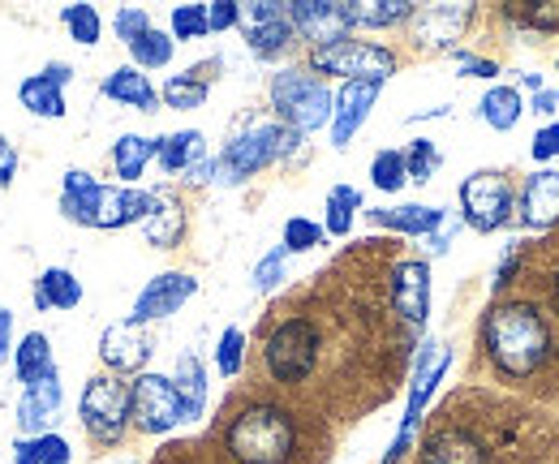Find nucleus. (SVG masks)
Masks as SVG:
<instances>
[{
  "instance_id": "e433bc0d",
  "label": "nucleus",
  "mask_w": 559,
  "mask_h": 464,
  "mask_svg": "<svg viewBox=\"0 0 559 464\" xmlns=\"http://www.w3.org/2000/svg\"><path fill=\"white\" fill-rule=\"evenodd\" d=\"M173 52H177V39L168 31H159V26H151L139 44H130V66H139L142 73L146 69H164L173 61Z\"/></svg>"
},
{
  "instance_id": "cd10ccee",
  "label": "nucleus",
  "mask_w": 559,
  "mask_h": 464,
  "mask_svg": "<svg viewBox=\"0 0 559 464\" xmlns=\"http://www.w3.org/2000/svg\"><path fill=\"white\" fill-rule=\"evenodd\" d=\"M155 159L164 172H190L207 159V138L203 130H177L155 138Z\"/></svg>"
},
{
  "instance_id": "f8f14e48",
  "label": "nucleus",
  "mask_w": 559,
  "mask_h": 464,
  "mask_svg": "<svg viewBox=\"0 0 559 464\" xmlns=\"http://www.w3.org/2000/svg\"><path fill=\"white\" fill-rule=\"evenodd\" d=\"M151 353H155V340L134 319H117V323H108L104 335H99V361L117 379H126V374L139 379L142 370H146V361H151Z\"/></svg>"
},
{
  "instance_id": "9b49d317",
  "label": "nucleus",
  "mask_w": 559,
  "mask_h": 464,
  "mask_svg": "<svg viewBox=\"0 0 559 464\" xmlns=\"http://www.w3.org/2000/svg\"><path fill=\"white\" fill-rule=\"evenodd\" d=\"M237 26L246 35V48L254 57H263V61L284 57L293 48V39H297V31L288 22V4H280V0H250V4H241V22Z\"/></svg>"
},
{
  "instance_id": "c9c22d12",
  "label": "nucleus",
  "mask_w": 559,
  "mask_h": 464,
  "mask_svg": "<svg viewBox=\"0 0 559 464\" xmlns=\"http://www.w3.org/2000/svg\"><path fill=\"white\" fill-rule=\"evenodd\" d=\"M207 95H211V82L207 78H199V69H190V73H173V78L164 82V91H159L164 108H177V112H194V108H203Z\"/></svg>"
},
{
  "instance_id": "3c124183",
  "label": "nucleus",
  "mask_w": 559,
  "mask_h": 464,
  "mask_svg": "<svg viewBox=\"0 0 559 464\" xmlns=\"http://www.w3.org/2000/svg\"><path fill=\"white\" fill-rule=\"evenodd\" d=\"M13 310L9 306H0V366H9L13 361Z\"/></svg>"
},
{
  "instance_id": "c756f323",
  "label": "nucleus",
  "mask_w": 559,
  "mask_h": 464,
  "mask_svg": "<svg viewBox=\"0 0 559 464\" xmlns=\"http://www.w3.org/2000/svg\"><path fill=\"white\" fill-rule=\"evenodd\" d=\"M17 104H22L31 117H44V121H61V117L70 112L66 91H61L57 82H48L44 73H31V78L17 82Z\"/></svg>"
},
{
  "instance_id": "7ed1b4c3",
  "label": "nucleus",
  "mask_w": 559,
  "mask_h": 464,
  "mask_svg": "<svg viewBox=\"0 0 559 464\" xmlns=\"http://www.w3.org/2000/svg\"><path fill=\"white\" fill-rule=\"evenodd\" d=\"M297 146H301L297 130H288L280 121H254L250 130H241L215 155V181L219 186H246L254 172H263L267 164L293 155Z\"/></svg>"
},
{
  "instance_id": "13d9d810",
  "label": "nucleus",
  "mask_w": 559,
  "mask_h": 464,
  "mask_svg": "<svg viewBox=\"0 0 559 464\" xmlns=\"http://www.w3.org/2000/svg\"><path fill=\"white\" fill-rule=\"evenodd\" d=\"M556 301H559V275H556Z\"/></svg>"
},
{
  "instance_id": "49530a36",
  "label": "nucleus",
  "mask_w": 559,
  "mask_h": 464,
  "mask_svg": "<svg viewBox=\"0 0 559 464\" xmlns=\"http://www.w3.org/2000/svg\"><path fill=\"white\" fill-rule=\"evenodd\" d=\"M241 22V0H211L207 4V31H233Z\"/></svg>"
},
{
  "instance_id": "2eb2a0df",
  "label": "nucleus",
  "mask_w": 559,
  "mask_h": 464,
  "mask_svg": "<svg viewBox=\"0 0 559 464\" xmlns=\"http://www.w3.org/2000/svg\"><path fill=\"white\" fill-rule=\"evenodd\" d=\"M392 310L405 328L421 332L430 319V263L426 259H405L392 266Z\"/></svg>"
},
{
  "instance_id": "5701e85b",
  "label": "nucleus",
  "mask_w": 559,
  "mask_h": 464,
  "mask_svg": "<svg viewBox=\"0 0 559 464\" xmlns=\"http://www.w3.org/2000/svg\"><path fill=\"white\" fill-rule=\"evenodd\" d=\"M418 464H487V452H483V443H478L469 430L448 426V430L426 435V443H421V452H418Z\"/></svg>"
},
{
  "instance_id": "412c9836",
  "label": "nucleus",
  "mask_w": 559,
  "mask_h": 464,
  "mask_svg": "<svg viewBox=\"0 0 559 464\" xmlns=\"http://www.w3.org/2000/svg\"><path fill=\"white\" fill-rule=\"evenodd\" d=\"M151 211V194L139 186H104L99 190V206H95V228H130L142 224Z\"/></svg>"
},
{
  "instance_id": "864d4df0",
  "label": "nucleus",
  "mask_w": 559,
  "mask_h": 464,
  "mask_svg": "<svg viewBox=\"0 0 559 464\" xmlns=\"http://www.w3.org/2000/svg\"><path fill=\"white\" fill-rule=\"evenodd\" d=\"M39 73H44L48 82H57L61 91H66V86L73 82V66H70V61H48V66L39 69Z\"/></svg>"
},
{
  "instance_id": "4c0bfd02",
  "label": "nucleus",
  "mask_w": 559,
  "mask_h": 464,
  "mask_svg": "<svg viewBox=\"0 0 559 464\" xmlns=\"http://www.w3.org/2000/svg\"><path fill=\"white\" fill-rule=\"evenodd\" d=\"M61 26L70 31V39L82 44V48H95L99 35H104V17H99L95 4H66L61 9Z\"/></svg>"
},
{
  "instance_id": "aec40b11",
  "label": "nucleus",
  "mask_w": 559,
  "mask_h": 464,
  "mask_svg": "<svg viewBox=\"0 0 559 464\" xmlns=\"http://www.w3.org/2000/svg\"><path fill=\"white\" fill-rule=\"evenodd\" d=\"M366 215H370V224H379V228H392V233H405V237H435V233L448 224V211H443V206H426V202L370 206Z\"/></svg>"
},
{
  "instance_id": "72a5a7b5",
  "label": "nucleus",
  "mask_w": 559,
  "mask_h": 464,
  "mask_svg": "<svg viewBox=\"0 0 559 464\" xmlns=\"http://www.w3.org/2000/svg\"><path fill=\"white\" fill-rule=\"evenodd\" d=\"M73 448L66 435L48 430V435H35V439H17L13 443V464H70Z\"/></svg>"
},
{
  "instance_id": "de8ad7c7",
  "label": "nucleus",
  "mask_w": 559,
  "mask_h": 464,
  "mask_svg": "<svg viewBox=\"0 0 559 464\" xmlns=\"http://www.w3.org/2000/svg\"><path fill=\"white\" fill-rule=\"evenodd\" d=\"M456 57V69H461V78H495L499 73V66L490 61V57H474V52H452Z\"/></svg>"
},
{
  "instance_id": "ddd939ff",
  "label": "nucleus",
  "mask_w": 559,
  "mask_h": 464,
  "mask_svg": "<svg viewBox=\"0 0 559 464\" xmlns=\"http://www.w3.org/2000/svg\"><path fill=\"white\" fill-rule=\"evenodd\" d=\"M190 297H199V279H194L190 271H159V275H151V279L142 284L130 319L142 323V328H146V323H159V319L177 314Z\"/></svg>"
},
{
  "instance_id": "58836bf2",
  "label": "nucleus",
  "mask_w": 559,
  "mask_h": 464,
  "mask_svg": "<svg viewBox=\"0 0 559 464\" xmlns=\"http://www.w3.org/2000/svg\"><path fill=\"white\" fill-rule=\"evenodd\" d=\"M405 181H409V172H405V151H379V155L370 159V186H374L379 194H401Z\"/></svg>"
},
{
  "instance_id": "37998d69",
  "label": "nucleus",
  "mask_w": 559,
  "mask_h": 464,
  "mask_svg": "<svg viewBox=\"0 0 559 464\" xmlns=\"http://www.w3.org/2000/svg\"><path fill=\"white\" fill-rule=\"evenodd\" d=\"M284 241V254H306V250H314V246H323V224H314V219H306V215H293V219H284V233H280Z\"/></svg>"
},
{
  "instance_id": "6e6552de",
  "label": "nucleus",
  "mask_w": 559,
  "mask_h": 464,
  "mask_svg": "<svg viewBox=\"0 0 559 464\" xmlns=\"http://www.w3.org/2000/svg\"><path fill=\"white\" fill-rule=\"evenodd\" d=\"M448 366H452V348H448V344H426V348L418 353L414 374H409L405 417H401V430H396V439H392V448H388L383 464H401L405 461V452L414 448V435H418V426H421V413H426V404H430V396H435V388L443 383Z\"/></svg>"
},
{
  "instance_id": "09e8293b",
  "label": "nucleus",
  "mask_w": 559,
  "mask_h": 464,
  "mask_svg": "<svg viewBox=\"0 0 559 464\" xmlns=\"http://www.w3.org/2000/svg\"><path fill=\"white\" fill-rule=\"evenodd\" d=\"M530 155H534L538 164L556 159V155H559V126H547V130L534 133V146H530Z\"/></svg>"
},
{
  "instance_id": "f3484780",
  "label": "nucleus",
  "mask_w": 559,
  "mask_h": 464,
  "mask_svg": "<svg viewBox=\"0 0 559 464\" xmlns=\"http://www.w3.org/2000/svg\"><path fill=\"white\" fill-rule=\"evenodd\" d=\"M379 91H383V82H341V91L332 95V146L336 151H345L353 133L366 126Z\"/></svg>"
},
{
  "instance_id": "bb28decb",
  "label": "nucleus",
  "mask_w": 559,
  "mask_h": 464,
  "mask_svg": "<svg viewBox=\"0 0 559 464\" xmlns=\"http://www.w3.org/2000/svg\"><path fill=\"white\" fill-rule=\"evenodd\" d=\"M99 181L86 172V168H70L66 177H61V215L70 219V224H82V228H95V206H99Z\"/></svg>"
},
{
  "instance_id": "c85d7f7f",
  "label": "nucleus",
  "mask_w": 559,
  "mask_h": 464,
  "mask_svg": "<svg viewBox=\"0 0 559 464\" xmlns=\"http://www.w3.org/2000/svg\"><path fill=\"white\" fill-rule=\"evenodd\" d=\"M173 383H177V396H181V408H186V421H199L203 408H207V366L199 361V353H181L177 357Z\"/></svg>"
},
{
  "instance_id": "a19ab883",
  "label": "nucleus",
  "mask_w": 559,
  "mask_h": 464,
  "mask_svg": "<svg viewBox=\"0 0 559 464\" xmlns=\"http://www.w3.org/2000/svg\"><path fill=\"white\" fill-rule=\"evenodd\" d=\"M439 168H443V155H439V146H435L430 138H414V142L405 146V172H409L414 186H426Z\"/></svg>"
},
{
  "instance_id": "a878e982",
  "label": "nucleus",
  "mask_w": 559,
  "mask_h": 464,
  "mask_svg": "<svg viewBox=\"0 0 559 464\" xmlns=\"http://www.w3.org/2000/svg\"><path fill=\"white\" fill-rule=\"evenodd\" d=\"M35 310L48 314V310H78L82 306V279L73 275L70 266H44L35 275Z\"/></svg>"
},
{
  "instance_id": "4be33fe9",
  "label": "nucleus",
  "mask_w": 559,
  "mask_h": 464,
  "mask_svg": "<svg viewBox=\"0 0 559 464\" xmlns=\"http://www.w3.org/2000/svg\"><path fill=\"white\" fill-rule=\"evenodd\" d=\"M521 224L525 228H551L559 224V168H543L521 190Z\"/></svg>"
},
{
  "instance_id": "a18cd8bd",
  "label": "nucleus",
  "mask_w": 559,
  "mask_h": 464,
  "mask_svg": "<svg viewBox=\"0 0 559 464\" xmlns=\"http://www.w3.org/2000/svg\"><path fill=\"white\" fill-rule=\"evenodd\" d=\"M284 246H276V250H267L259 263H254V271H250V284L259 288V293H272L280 279H284Z\"/></svg>"
},
{
  "instance_id": "5fc2aeb1",
  "label": "nucleus",
  "mask_w": 559,
  "mask_h": 464,
  "mask_svg": "<svg viewBox=\"0 0 559 464\" xmlns=\"http://www.w3.org/2000/svg\"><path fill=\"white\" fill-rule=\"evenodd\" d=\"M530 22H538V26H559V4H534V9H530Z\"/></svg>"
},
{
  "instance_id": "dca6fc26",
  "label": "nucleus",
  "mask_w": 559,
  "mask_h": 464,
  "mask_svg": "<svg viewBox=\"0 0 559 464\" xmlns=\"http://www.w3.org/2000/svg\"><path fill=\"white\" fill-rule=\"evenodd\" d=\"M66 404V383H61V366L39 379L35 388H22V400L13 408V426H17V439H35V435H48L52 417L61 413Z\"/></svg>"
},
{
  "instance_id": "79ce46f5",
  "label": "nucleus",
  "mask_w": 559,
  "mask_h": 464,
  "mask_svg": "<svg viewBox=\"0 0 559 464\" xmlns=\"http://www.w3.org/2000/svg\"><path fill=\"white\" fill-rule=\"evenodd\" d=\"M246 366V332L241 328H224L219 340H215V370L224 379H237Z\"/></svg>"
},
{
  "instance_id": "473e14b6",
  "label": "nucleus",
  "mask_w": 559,
  "mask_h": 464,
  "mask_svg": "<svg viewBox=\"0 0 559 464\" xmlns=\"http://www.w3.org/2000/svg\"><path fill=\"white\" fill-rule=\"evenodd\" d=\"M349 9V26H401V22H414L418 4L409 0H345Z\"/></svg>"
},
{
  "instance_id": "39448f33",
  "label": "nucleus",
  "mask_w": 559,
  "mask_h": 464,
  "mask_svg": "<svg viewBox=\"0 0 559 464\" xmlns=\"http://www.w3.org/2000/svg\"><path fill=\"white\" fill-rule=\"evenodd\" d=\"M78 421L91 435V443L117 448L130 430V383L108 374V370L91 374L82 383V396H78Z\"/></svg>"
},
{
  "instance_id": "a211bd4d",
  "label": "nucleus",
  "mask_w": 559,
  "mask_h": 464,
  "mask_svg": "<svg viewBox=\"0 0 559 464\" xmlns=\"http://www.w3.org/2000/svg\"><path fill=\"white\" fill-rule=\"evenodd\" d=\"M469 22H474V4H421L414 13V35L421 48H456Z\"/></svg>"
},
{
  "instance_id": "f03ea898",
  "label": "nucleus",
  "mask_w": 559,
  "mask_h": 464,
  "mask_svg": "<svg viewBox=\"0 0 559 464\" xmlns=\"http://www.w3.org/2000/svg\"><path fill=\"white\" fill-rule=\"evenodd\" d=\"M224 448L237 464H288L297 452V426L280 404H246L228 430Z\"/></svg>"
},
{
  "instance_id": "4d7b16f0",
  "label": "nucleus",
  "mask_w": 559,
  "mask_h": 464,
  "mask_svg": "<svg viewBox=\"0 0 559 464\" xmlns=\"http://www.w3.org/2000/svg\"><path fill=\"white\" fill-rule=\"evenodd\" d=\"M448 246H452V224H443V228L430 237V250H435V254H448Z\"/></svg>"
},
{
  "instance_id": "0eeeda50",
  "label": "nucleus",
  "mask_w": 559,
  "mask_h": 464,
  "mask_svg": "<svg viewBox=\"0 0 559 464\" xmlns=\"http://www.w3.org/2000/svg\"><path fill=\"white\" fill-rule=\"evenodd\" d=\"M396 52L370 39H341L328 48H310V73H332L341 82H388L396 73Z\"/></svg>"
},
{
  "instance_id": "8fccbe9b",
  "label": "nucleus",
  "mask_w": 559,
  "mask_h": 464,
  "mask_svg": "<svg viewBox=\"0 0 559 464\" xmlns=\"http://www.w3.org/2000/svg\"><path fill=\"white\" fill-rule=\"evenodd\" d=\"M17 164H22V159H17V146H13L4 133H0V190H9V186H13Z\"/></svg>"
},
{
  "instance_id": "20e7f679",
  "label": "nucleus",
  "mask_w": 559,
  "mask_h": 464,
  "mask_svg": "<svg viewBox=\"0 0 559 464\" xmlns=\"http://www.w3.org/2000/svg\"><path fill=\"white\" fill-rule=\"evenodd\" d=\"M267 95H272V108H276L280 126L297 130L301 138L323 130V126H332V91L310 69H280V73H272Z\"/></svg>"
},
{
  "instance_id": "6ab92c4d",
  "label": "nucleus",
  "mask_w": 559,
  "mask_h": 464,
  "mask_svg": "<svg viewBox=\"0 0 559 464\" xmlns=\"http://www.w3.org/2000/svg\"><path fill=\"white\" fill-rule=\"evenodd\" d=\"M142 237L155 250H177L186 237V206L168 190H151V211L142 219Z\"/></svg>"
},
{
  "instance_id": "4468645a",
  "label": "nucleus",
  "mask_w": 559,
  "mask_h": 464,
  "mask_svg": "<svg viewBox=\"0 0 559 464\" xmlns=\"http://www.w3.org/2000/svg\"><path fill=\"white\" fill-rule=\"evenodd\" d=\"M288 22L310 48H328L349 39V9L345 0H288Z\"/></svg>"
},
{
  "instance_id": "9d476101",
  "label": "nucleus",
  "mask_w": 559,
  "mask_h": 464,
  "mask_svg": "<svg viewBox=\"0 0 559 464\" xmlns=\"http://www.w3.org/2000/svg\"><path fill=\"white\" fill-rule=\"evenodd\" d=\"M186 421V408L177 396V383L168 374H155V370H142L139 379L130 383V426L139 435H168Z\"/></svg>"
},
{
  "instance_id": "f257e3e1",
  "label": "nucleus",
  "mask_w": 559,
  "mask_h": 464,
  "mask_svg": "<svg viewBox=\"0 0 559 464\" xmlns=\"http://www.w3.org/2000/svg\"><path fill=\"white\" fill-rule=\"evenodd\" d=\"M483 348L508 379H530L551 357V328L530 301H499L483 319Z\"/></svg>"
},
{
  "instance_id": "423d86ee",
  "label": "nucleus",
  "mask_w": 559,
  "mask_h": 464,
  "mask_svg": "<svg viewBox=\"0 0 559 464\" xmlns=\"http://www.w3.org/2000/svg\"><path fill=\"white\" fill-rule=\"evenodd\" d=\"M319 348H323V340H319V328L310 319H284L272 328L267 344H263L267 374L284 388L310 379L314 366H319Z\"/></svg>"
},
{
  "instance_id": "ea45409f",
  "label": "nucleus",
  "mask_w": 559,
  "mask_h": 464,
  "mask_svg": "<svg viewBox=\"0 0 559 464\" xmlns=\"http://www.w3.org/2000/svg\"><path fill=\"white\" fill-rule=\"evenodd\" d=\"M168 35L177 44H194V39H207V4H177L168 13Z\"/></svg>"
},
{
  "instance_id": "603ef678",
  "label": "nucleus",
  "mask_w": 559,
  "mask_h": 464,
  "mask_svg": "<svg viewBox=\"0 0 559 464\" xmlns=\"http://www.w3.org/2000/svg\"><path fill=\"white\" fill-rule=\"evenodd\" d=\"M512 271H516V246H508V254L499 259V266H495V275H490V288L499 293L508 279H512Z\"/></svg>"
},
{
  "instance_id": "1a4fd4ad",
  "label": "nucleus",
  "mask_w": 559,
  "mask_h": 464,
  "mask_svg": "<svg viewBox=\"0 0 559 464\" xmlns=\"http://www.w3.org/2000/svg\"><path fill=\"white\" fill-rule=\"evenodd\" d=\"M461 199V224L474 228V233H499L508 219H512V206H516V194H512V181L503 172H469L456 190Z\"/></svg>"
},
{
  "instance_id": "b1692460",
  "label": "nucleus",
  "mask_w": 559,
  "mask_h": 464,
  "mask_svg": "<svg viewBox=\"0 0 559 464\" xmlns=\"http://www.w3.org/2000/svg\"><path fill=\"white\" fill-rule=\"evenodd\" d=\"M99 91H104L108 99L134 108V112H155V108H159V91L151 86V78H146L139 66H117L112 73H104Z\"/></svg>"
},
{
  "instance_id": "6e6d98bb",
  "label": "nucleus",
  "mask_w": 559,
  "mask_h": 464,
  "mask_svg": "<svg viewBox=\"0 0 559 464\" xmlns=\"http://www.w3.org/2000/svg\"><path fill=\"white\" fill-rule=\"evenodd\" d=\"M556 104H559V91H547V86H543V91H534V104H530V108L543 117V112H556Z\"/></svg>"
},
{
  "instance_id": "2f4dec72",
  "label": "nucleus",
  "mask_w": 559,
  "mask_h": 464,
  "mask_svg": "<svg viewBox=\"0 0 559 464\" xmlns=\"http://www.w3.org/2000/svg\"><path fill=\"white\" fill-rule=\"evenodd\" d=\"M151 159H155V138H142V133H121V138L112 142V168H117L121 186H139Z\"/></svg>"
},
{
  "instance_id": "7c9ffc66",
  "label": "nucleus",
  "mask_w": 559,
  "mask_h": 464,
  "mask_svg": "<svg viewBox=\"0 0 559 464\" xmlns=\"http://www.w3.org/2000/svg\"><path fill=\"white\" fill-rule=\"evenodd\" d=\"M478 117L487 121L490 130L508 133V130H516V121L525 117V99H521V91H516V86L499 82V86H490L487 95L478 99Z\"/></svg>"
},
{
  "instance_id": "f704fd0d",
  "label": "nucleus",
  "mask_w": 559,
  "mask_h": 464,
  "mask_svg": "<svg viewBox=\"0 0 559 464\" xmlns=\"http://www.w3.org/2000/svg\"><path fill=\"white\" fill-rule=\"evenodd\" d=\"M357 211H361V190H357V186H332V190H328V202H323V233L349 237Z\"/></svg>"
},
{
  "instance_id": "c03bdc74",
  "label": "nucleus",
  "mask_w": 559,
  "mask_h": 464,
  "mask_svg": "<svg viewBox=\"0 0 559 464\" xmlns=\"http://www.w3.org/2000/svg\"><path fill=\"white\" fill-rule=\"evenodd\" d=\"M151 26H155V22H151V13L139 9V4H126V9H117V13H112V35H117L126 48H130V44H139Z\"/></svg>"
},
{
  "instance_id": "393cba45",
  "label": "nucleus",
  "mask_w": 559,
  "mask_h": 464,
  "mask_svg": "<svg viewBox=\"0 0 559 464\" xmlns=\"http://www.w3.org/2000/svg\"><path fill=\"white\" fill-rule=\"evenodd\" d=\"M57 370V353H52V340L48 332H26L13 344V379L22 388H35L39 379H48Z\"/></svg>"
}]
</instances>
